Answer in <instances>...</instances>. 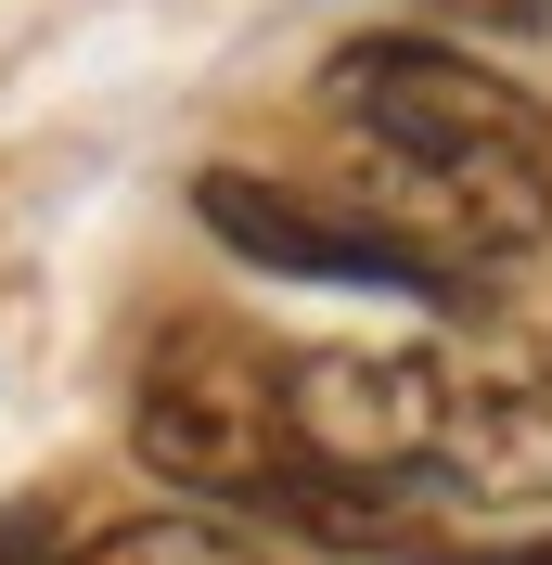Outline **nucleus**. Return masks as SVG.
I'll use <instances>...</instances> for the list:
<instances>
[{"label":"nucleus","mask_w":552,"mask_h":565,"mask_svg":"<svg viewBox=\"0 0 552 565\" xmlns=\"http://www.w3.org/2000/svg\"><path fill=\"white\" fill-rule=\"evenodd\" d=\"M335 116L373 141L399 193L385 218L437 245L449 270H488V257H527L552 245V116L527 104L514 77L463 52V39H424V26H373L321 65Z\"/></svg>","instance_id":"f257e3e1"},{"label":"nucleus","mask_w":552,"mask_h":565,"mask_svg":"<svg viewBox=\"0 0 552 565\" xmlns=\"http://www.w3.org/2000/svg\"><path fill=\"white\" fill-rule=\"evenodd\" d=\"M129 450L155 462L168 489L219 501V514H283V527L347 540V553L399 540V501L309 476L296 424H283V348H270V334H244V321H168V334L141 348Z\"/></svg>","instance_id":"f03ea898"},{"label":"nucleus","mask_w":552,"mask_h":565,"mask_svg":"<svg viewBox=\"0 0 552 565\" xmlns=\"http://www.w3.org/2000/svg\"><path fill=\"white\" fill-rule=\"evenodd\" d=\"M437 398H424V462L412 501H463V514H552V334H449Z\"/></svg>","instance_id":"7ed1b4c3"},{"label":"nucleus","mask_w":552,"mask_h":565,"mask_svg":"<svg viewBox=\"0 0 552 565\" xmlns=\"http://www.w3.org/2000/svg\"><path fill=\"white\" fill-rule=\"evenodd\" d=\"M193 218L244 270L270 282H335V296H412V309H476L488 282H463L437 245H412L385 206H347V193H296V180H257V168H206L193 180Z\"/></svg>","instance_id":"20e7f679"},{"label":"nucleus","mask_w":552,"mask_h":565,"mask_svg":"<svg viewBox=\"0 0 552 565\" xmlns=\"http://www.w3.org/2000/svg\"><path fill=\"white\" fill-rule=\"evenodd\" d=\"M52 565H270V553L244 527H219V514H129V527H91Z\"/></svg>","instance_id":"39448f33"},{"label":"nucleus","mask_w":552,"mask_h":565,"mask_svg":"<svg viewBox=\"0 0 552 565\" xmlns=\"http://www.w3.org/2000/svg\"><path fill=\"white\" fill-rule=\"evenodd\" d=\"M424 565H552V540H476V553H424Z\"/></svg>","instance_id":"423d86ee"}]
</instances>
